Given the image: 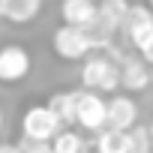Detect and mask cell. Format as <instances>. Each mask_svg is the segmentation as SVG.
Wrapping results in <instances>:
<instances>
[{
    "label": "cell",
    "mask_w": 153,
    "mask_h": 153,
    "mask_svg": "<svg viewBox=\"0 0 153 153\" xmlns=\"http://www.w3.org/2000/svg\"><path fill=\"white\" fill-rule=\"evenodd\" d=\"M0 129H3V108H0Z\"/></svg>",
    "instance_id": "cell-22"
},
{
    "label": "cell",
    "mask_w": 153,
    "mask_h": 153,
    "mask_svg": "<svg viewBox=\"0 0 153 153\" xmlns=\"http://www.w3.org/2000/svg\"><path fill=\"white\" fill-rule=\"evenodd\" d=\"M6 6H9V0H0V18L6 15Z\"/></svg>",
    "instance_id": "cell-20"
},
{
    "label": "cell",
    "mask_w": 153,
    "mask_h": 153,
    "mask_svg": "<svg viewBox=\"0 0 153 153\" xmlns=\"http://www.w3.org/2000/svg\"><path fill=\"white\" fill-rule=\"evenodd\" d=\"M39 9H42V3H36V0H9L3 18H9L15 24H30L39 15Z\"/></svg>",
    "instance_id": "cell-12"
},
{
    "label": "cell",
    "mask_w": 153,
    "mask_h": 153,
    "mask_svg": "<svg viewBox=\"0 0 153 153\" xmlns=\"http://www.w3.org/2000/svg\"><path fill=\"white\" fill-rule=\"evenodd\" d=\"M96 153H129L126 147V132L120 129H99V138H96Z\"/></svg>",
    "instance_id": "cell-13"
},
{
    "label": "cell",
    "mask_w": 153,
    "mask_h": 153,
    "mask_svg": "<svg viewBox=\"0 0 153 153\" xmlns=\"http://www.w3.org/2000/svg\"><path fill=\"white\" fill-rule=\"evenodd\" d=\"M30 54L24 45H3L0 48V84H18L30 75Z\"/></svg>",
    "instance_id": "cell-5"
},
{
    "label": "cell",
    "mask_w": 153,
    "mask_h": 153,
    "mask_svg": "<svg viewBox=\"0 0 153 153\" xmlns=\"http://www.w3.org/2000/svg\"><path fill=\"white\" fill-rule=\"evenodd\" d=\"M36 3H42V0H36Z\"/></svg>",
    "instance_id": "cell-25"
},
{
    "label": "cell",
    "mask_w": 153,
    "mask_h": 153,
    "mask_svg": "<svg viewBox=\"0 0 153 153\" xmlns=\"http://www.w3.org/2000/svg\"><path fill=\"white\" fill-rule=\"evenodd\" d=\"M117 72H120V87H126L129 93H138L150 84V66L141 57H123Z\"/></svg>",
    "instance_id": "cell-8"
},
{
    "label": "cell",
    "mask_w": 153,
    "mask_h": 153,
    "mask_svg": "<svg viewBox=\"0 0 153 153\" xmlns=\"http://www.w3.org/2000/svg\"><path fill=\"white\" fill-rule=\"evenodd\" d=\"M54 153H84V138L72 129H57V135L48 141Z\"/></svg>",
    "instance_id": "cell-14"
},
{
    "label": "cell",
    "mask_w": 153,
    "mask_h": 153,
    "mask_svg": "<svg viewBox=\"0 0 153 153\" xmlns=\"http://www.w3.org/2000/svg\"><path fill=\"white\" fill-rule=\"evenodd\" d=\"M81 81L87 90L96 93H111L114 87H120V72L117 63L111 57H87L81 66Z\"/></svg>",
    "instance_id": "cell-1"
},
{
    "label": "cell",
    "mask_w": 153,
    "mask_h": 153,
    "mask_svg": "<svg viewBox=\"0 0 153 153\" xmlns=\"http://www.w3.org/2000/svg\"><path fill=\"white\" fill-rule=\"evenodd\" d=\"M126 147L129 153H150L153 144H150V135H147V126H129L126 129Z\"/></svg>",
    "instance_id": "cell-16"
},
{
    "label": "cell",
    "mask_w": 153,
    "mask_h": 153,
    "mask_svg": "<svg viewBox=\"0 0 153 153\" xmlns=\"http://www.w3.org/2000/svg\"><path fill=\"white\" fill-rule=\"evenodd\" d=\"M18 150L21 153H54L48 141H30V138H21L18 141Z\"/></svg>",
    "instance_id": "cell-17"
},
{
    "label": "cell",
    "mask_w": 153,
    "mask_h": 153,
    "mask_svg": "<svg viewBox=\"0 0 153 153\" xmlns=\"http://www.w3.org/2000/svg\"><path fill=\"white\" fill-rule=\"evenodd\" d=\"M57 129H63V126H60V120L51 114L48 105H33V108H27L24 117H21V132H24V138H30V141H51V138L57 135Z\"/></svg>",
    "instance_id": "cell-3"
},
{
    "label": "cell",
    "mask_w": 153,
    "mask_h": 153,
    "mask_svg": "<svg viewBox=\"0 0 153 153\" xmlns=\"http://www.w3.org/2000/svg\"><path fill=\"white\" fill-rule=\"evenodd\" d=\"M147 135H150V144H153V123L147 126Z\"/></svg>",
    "instance_id": "cell-21"
},
{
    "label": "cell",
    "mask_w": 153,
    "mask_h": 153,
    "mask_svg": "<svg viewBox=\"0 0 153 153\" xmlns=\"http://www.w3.org/2000/svg\"><path fill=\"white\" fill-rule=\"evenodd\" d=\"M51 45H54V54H57L60 60H84V57L93 51V45H90V39H87V33H84V27H72V24H60V27L54 30Z\"/></svg>",
    "instance_id": "cell-2"
},
{
    "label": "cell",
    "mask_w": 153,
    "mask_h": 153,
    "mask_svg": "<svg viewBox=\"0 0 153 153\" xmlns=\"http://www.w3.org/2000/svg\"><path fill=\"white\" fill-rule=\"evenodd\" d=\"M0 153H21L18 144H0Z\"/></svg>",
    "instance_id": "cell-19"
},
{
    "label": "cell",
    "mask_w": 153,
    "mask_h": 153,
    "mask_svg": "<svg viewBox=\"0 0 153 153\" xmlns=\"http://www.w3.org/2000/svg\"><path fill=\"white\" fill-rule=\"evenodd\" d=\"M84 33H87V39H90V45H93V51H96V48H111L117 27H114L108 18H102V15L96 12V15H93V21L84 27Z\"/></svg>",
    "instance_id": "cell-10"
},
{
    "label": "cell",
    "mask_w": 153,
    "mask_h": 153,
    "mask_svg": "<svg viewBox=\"0 0 153 153\" xmlns=\"http://www.w3.org/2000/svg\"><path fill=\"white\" fill-rule=\"evenodd\" d=\"M75 99H78V90H69V93H54L48 99L51 114L60 120V126H72L75 123Z\"/></svg>",
    "instance_id": "cell-11"
},
{
    "label": "cell",
    "mask_w": 153,
    "mask_h": 153,
    "mask_svg": "<svg viewBox=\"0 0 153 153\" xmlns=\"http://www.w3.org/2000/svg\"><path fill=\"white\" fill-rule=\"evenodd\" d=\"M150 84H153V66H150Z\"/></svg>",
    "instance_id": "cell-24"
},
{
    "label": "cell",
    "mask_w": 153,
    "mask_h": 153,
    "mask_svg": "<svg viewBox=\"0 0 153 153\" xmlns=\"http://www.w3.org/2000/svg\"><path fill=\"white\" fill-rule=\"evenodd\" d=\"M96 15V0H63L60 3V18L63 24L72 27H87Z\"/></svg>",
    "instance_id": "cell-9"
},
{
    "label": "cell",
    "mask_w": 153,
    "mask_h": 153,
    "mask_svg": "<svg viewBox=\"0 0 153 153\" xmlns=\"http://www.w3.org/2000/svg\"><path fill=\"white\" fill-rule=\"evenodd\" d=\"M138 54H141V60H144L147 66H153V36L144 39V42L138 45Z\"/></svg>",
    "instance_id": "cell-18"
},
{
    "label": "cell",
    "mask_w": 153,
    "mask_h": 153,
    "mask_svg": "<svg viewBox=\"0 0 153 153\" xmlns=\"http://www.w3.org/2000/svg\"><path fill=\"white\" fill-rule=\"evenodd\" d=\"M147 6H150V12H153V0H147Z\"/></svg>",
    "instance_id": "cell-23"
},
{
    "label": "cell",
    "mask_w": 153,
    "mask_h": 153,
    "mask_svg": "<svg viewBox=\"0 0 153 153\" xmlns=\"http://www.w3.org/2000/svg\"><path fill=\"white\" fill-rule=\"evenodd\" d=\"M75 123L84 126L87 132H99L105 129V99L96 90H78V99H75Z\"/></svg>",
    "instance_id": "cell-4"
},
{
    "label": "cell",
    "mask_w": 153,
    "mask_h": 153,
    "mask_svg": "<svg viewBox=\"0 0 153 153\" xmlns=\"http://www.w3.org/2000/svg\"><path fill=\"white\" fill-rule=\"evenodd\" d=\"M120 27L126 30L129 42L138 48L144 39H150V36H153V12H150V9H144V6H129V12H126V18H123V24H120Z\"/></svg>",
    "instance_id": "cell-7"
},
{
    "label": "cell",
    "mask_w": 153,
    "mask_h": 153,
    "mask_svg": "<svg viewBox=\"0 0 153 153\" xmlns=\"http://www.w3.org/2000/svg\"><path fill=\"white\" fill-rule=\"evenodd\" d=\"M129 0H102V3H96V12L102 15V18H108L117 30H120V24H123V18H126V12H129Z\"/></svg>",
    "instance_id": "cell-15"
},
{
    "label": "cell",
    "mask_w": 153,
    "mask_h": 153,
    "mask_svg": "<svg viewBox=\"0 0 153 153\" xmlns=\"http://www.w3.org/2000/svg\"><path fill=\"white\" fill-rule=\"evenodd\" d=\"M135 120H138V105L129 96H111V99H105V126L108 129L126 132L129 126H135Z\"/></svg>",
    "instance_id": "cell-6"
}]
</instances>
